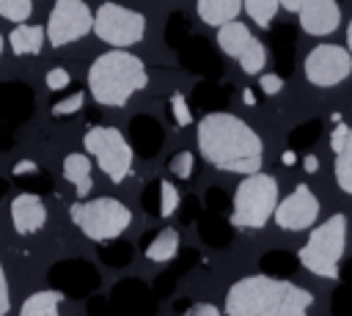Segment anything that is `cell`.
I'll list each match as a JSON object with an SVG mask.
<instances>
[{
  "label": "cell",
  "mask_w": 352,
  "mask_h": 316,
  "mask_svg": "<svg viewBox=\"0 0 352 316\" xmlns=\"http://www.w3.org/2000/svg\"><path fill=\"white\" fill-rule=\"evenodd\" d=\"M195 140L201 157L217 170L239 176L261 170L264 143L258 132L234 113L209 110L195 126Z\"/></svg>",
  "instance_id": "obj_1"
},
{
  "label": "cell",
  "mask_w": 352,
  "mask_h": 316,
  "mask_svg": "<svg viewBox=\"0 0 352 316\" xmlns=\"http://www.w3.org/2000/svg\"><path fill=\"white\" fill-rule=\"evenodd\" d=\"M314 294L286 278L248 275L228 286L223 313L228 316H305Z\"/></svg>",
  "instance_id": "obj_2"
},
{
  "label": "cell",
  "mask_w": 352,
  "mask_h": 316,
  "mask_svg": "<svg viewBox=\"0 0 352 316\" xmlns=\"http://www.w3.org/2000/svg\"><path fill=\"white\" fill-rule=\"evenodd\" d=\"M146 85L148 69L126 47H113L88 66V93L102 107H124Z\"/></svg>",
  "instance_id": "obj_3"
},
{
  "label": "cell",
  "mask_w": 352,
  "mask_h": 316,
  "mask_svg": "<svg viewBox=\"0 0 352 316\" xmlns=\"http://www.w3.org/2000/svg\"><path fill=\"white\" fill-rule=\"evenodd\" d=\"M346 250V214H330L324 223L311 225L308 239L297 250V261L316 278H341V258Z\"/></svg>",
  "instance_id": "obj_4"
},
{
  "label": "cell",
  "mask_w": 352,
  "mask_h": 316,
  "mask_svg": "<svg viewBox=\"0 0 352 316\" xmlns=\"http://www.w3.org/2000/svg\"><path fill=\"white\" fill-rule=\"evenodd\" d=\"M280 190H278V179L270 173H248L236 190H234V201H231V225L234 228H248V231H258L272 220V212L278 206Z\"/></svg>",
  "instance_id": "obj_5"
},
{
  "label": "cell",
  "mask_w": 352,
  "mask_h": 316,
  "mask_svg": "<svg viewBox=\"0 0 352 316\" xmlns=\"http://www.w3.org/2000/svg\"><path fill=\"white\" fill-rule=\"evenodd\" d=\"M69 217L72 223L80 228L82 236H88L91 242H107L121 236L129 223H132V212L124 201L110 198V195H99V198H80L69 206Z\"/></svg>",
  "instance_id": "obj_6"
},
{
  "label": "cell",
  "mask_w": 352,
  "mask_h": 316,
  "mask_svg": "<svg viewBox=\"0 0 352 316\" xmlns=\"http://www.w3.org/2000/svg\"><path fill=\"white\" fill-rule=\"evenodd\" d=\"M82 146H85V154L94 159V165H99V170L113 184H121L132 173L135 151H132L129 140L121 135V129H116V126H91L82 135Z\"/></svg>",
  "instance_id": "obj_7"
},
{
  "label": "cell",
  "mask_w": 352,
  "mask_h": 316,
  "mask_svg": "<svg viewBox=\"0 0 352 316\" xmlns=\"http://www.w3.org/2000/svg\"><path fill=\"white\" fill-rule=\"evenodd\" d=\"M146 27H148V22L140 11L126 8L121 3H113V0H104L94 11L91 33L110 47H135L143 41Z\"/></svg>",
  "instance_id": "obj_8"
},
{
  "label": "cell",
  "mask_w": 352,
  "mask_h": 316,
  "mask_svg": "<svg viewBox=\"0 0 352 316\" xmlns=\"http://www.w3.org/2000/svg\"><path fill=\"white\" fill-rule=\"evenodd\" d=\"M91 27H94V11L88 8L85 0H55L47 16L44 33H47V41L58 49L85 38Z\"/></svg>",
  "instance_id": "obj_9"
},
{
  "label": "cell",
  "mask_w": 352,
  "mask_h": 316,
  "mask_svg": "<svg viewBox=\"0 0 352 316\" xmlns=\"http://www.w3.org/2000/svg\"><path fill=\"white\" fill-rule=\"evenodd\" d=\"M305 80L319 88H333L352 74V52L341 44H319L305 55Z\"/></svg>",
  "instance_id": "obj_10"
},
{
  "label": "cell",
  "mask_w": 352,
  "mask_h": 316,
  "mask_svg": "<svg viewBox=\"0 0 352 316\" xmlns=\"http://www.w3.org/2000/svg\"><path fill=\"white\" fill-rule=\"evenodd\" d=\"M272 217L275 225L283 231H305L319 217V198L308 184H297L286 198H278Z\"/></svg>",
  "instance_id": "obj_11"
},
{
  "label": "cell",
  "mask_w": 352,
  "mask_h": 316,
  "mask_svg": "<svg viewBox=\"0 0 352 316\" xmlns=\"http://www.w3.org/2000/svg\"><path fill=\"white\" fill-rule=\"evenodd\" d=\"M297 19L308 36H330L341 22L338 0H308L297 11Z\"/></svg>",
  "instance_id": "obj_12"
},
{
  "label": "cell",
  "mask_w": 352,
  "mask_h": 316,
  "mask_svg": "<svg viewBox=\"0 0 352 316\" xmlns=\"http://www.w3.org/2000/svg\"><path fill=\"white\" fill-rule=\"evenodd\" d=\"M44 223H47V206H44L41 195L19 192L11 201V225L19 236H30V234L41 231Z\"/></svg>",
  "instance_id": "obj_13"
},
{
  "label": "cell",
  "mask_w": 352,
  "mask_h": 316,
  "mask_svg": "<svg viewBox=\"0 0 352 316\" xmlns=\"http://www.w3.org/2000/svg\"><path fill=\"white\" fill-rule=\"evenodd\" d=\"M63 179L74 187L77 198H88L94 190V159L85 151H72L63 157Z\"/></svg>",
  "instance_id": "obj_14"
},
{
  "label": "cell",
  "mask_w": 352,
  "mask_h": 316,
  "mask_svg": "<svg viewBox=\"0 0 352 316\" xmlns=\"http://www.w3.org/2000/svg\"><path fill=\"white\" fill-rule=\"evenodd\" d=\"M44 27L41 25H30V22H16V27L8 33V47L14 55L25 58V55H38L44 47Z\"/></svg>",
  "instance_id": "obj_15"
},
{
  "label": "cell",
  "mask_w": 352,
  "mask_h": 316,
  "mask_svg": "<svg viewBox=\"0 0 352 316\" xmlns=\"http://www.w3.org/2000/svg\"><path fill=\"white\" fill-rule=\"evenodd\" d=\"M250 41H253V33L248 30L245 22L228 19V22H223V25H217V47H220L228 58H239Z\"/></svg>",
  "instance_id": "obj_16"
},
{
  "label": "cell",
  "mask_w": 352,
  "mask_h": 316,
  "mask_svg": "<svg viewBox=\"0 0 352 316\" xmlns=\"http://www.w3.org/2000/svg\"><path fill=\"white\" fill-rule=\"evenodd\" d=\"M179 245H182V236H179V231H176V228H162L160 234H154V236L146 242V247H143V256H146L148 261L165 264V261L176 258V253H179Z\"/></svg>",
  "instance_id": "obj_17"
},
{
  "label": "cell",
  "mask_w": 352,
  "mask_h": 316,
  "mask_svg": "<svg viewBox=\"0 0 352 316\" xmlns=\"http://www.w3.org/2000/svg\"><path fill=\"white\" fill-rule=\"evenodd\" d=\"M195 11H198V16H201L204 25L217 27V25L239 16L242 0H198L195 3Z\"/></svg>",
  "instance_id": "obj_18"
},
{
  "label": "cell",
  "mask_w": 352,
  "mask_h": 316,
  "mask_svg": "<svg viewBox=\"0 0 352 316\" xmlns=\"http://www.w3.org/2000/svg\"><path fill=\"white\" fill-rule=\"evenodd\" d=\"M66 294L60 289H41V291H33L22 308H19V316H58V308H60V300Z\"/></svg>",
  "instance_id": "obj_19"
},
{
  "label": "cell",
  "mask_w": 352,
  "mask_h": 316,
  "mask_svg": "<svg viewBox=\"0 0 352 316\" xmlns=\"http://www.w3.org/2000/svg\"><path fill=\"white\" fill-rule=\"evenodd\" d=\"M333 176H336L338 190H341V192H346V195H352V126H349V135H346L344 146L336 151Z\"/></svg>",
  "instance_id": "obj_20"
},
{
  "label": "cell",
  "mask_w": 352,
  "mask_h": 316,
  "mask_svg": "<svg viewBox=\"0 0 352 316\" xmlns=\"http://www.w3.org/2000/svg\"><path fill=\"white\" fill-rule=\"evenodd\" d=\"M132 137L138 140V148L143 154H154L162 135H160V126L148 115H135L132 118Z\"/></svg>",
  "instance_id": "obj_21"
},
{
  "label": "cell",
  "mask_w": 352,
  "mask_h": 316,
  "mask_svg": "<svg viewBox=\"0 0 352 316\" xmlns=\"http://www.w3.org/2000/svg\"><path fill=\"white\" fill-rule=\"evenodd\" d=\"M198 225H201V228H198L201 239H204V242H209V245H214V247L226 245V242H228V236H231V223L220 220L214 212H212L209 217H204Z\"/></svg>",
  "instance_id": "obj_22"
},
{
  "label": "cell",
  "mask_w": 352,
  "mask_h": 316,
  "mask_svg": "<svg viewBox=\"0 0 352 316\" xmlns=\"http://www.w3.org/2000/svg\"><path fill=\"white\" fill-rule=\"evenodd\" d=\"M242 11L258 25V27H270L275 14L280 11L278 0H242Z\"/></svg>",
  "instance_id": "obj_23"
},
{
  "label": "cell",
  "mask_w": 352,
  "mask_h": 316,
  "mask_svg": "<svg viewBox=\"0 0 352 316\" xmlns=\"http://www.w3.org/2000/svg\"><path fill=\"white\" fill-rule=\"evenodd\" d=\"M239 60V66H242V71L245 74H261L264 71V66H267V47L253 36V41L245 47V52L236 58Z\"/></svg>",
  "instance_id": "obj_24"
},
{
  "label": "cell",
  "mask_w": 352,
  "mask_h": 316,
  "mask_svg": "<svg viewBox=\"0 0 352 316\" xmlns=\"http://www.w3.org/2000/svg\"><path fill=\"white\" fill-rule=\"evenodd\" d=\"M179 206H182V195H179L176 184H173V181H168V179H160L157 214H160V217H170V214H176V212H179Z\"/></svg>",
  "instance_id": "obj_25"
},
{
  "label": "cell",
  "mask_w": 352,
  "mask_h": 316,
  "mask_svg": "<svg viewBox=\"0 0 352 316\" xmlns=\"http://www.w3.org/2000/svg\"><path fill=\"white\" fill-rule=\"evenodd\" d=\"M118 239H121V236L107 239V242H99V245H104V250H99V256H102V261H107L110 267H121V264H126L129 256H132V247H129L126 242H118Z\"/></svg>",
  "instance_id": "obj_26"
},
{
  "label": "cell",
  "mask_w": 352,
  "mask_h": 316,
  "mask_svg": "<svg viewBox=\"0 0 352 316\" xmlns=\"http://www.w3.org/2000/svg\"><path fill=\"white\" fill-rule=\"evenodd\" d=\"M33 14V0H0V16L8 22H28Z\"/></svg>",
  "instance_id": "obj_27"
},
{
  "label": "cell",
  "mask_w": 352,
  "mask_h": 316,
  "mask_svg": "<svg viewBox=\"0 0 352 316\" xmlns=\"http://www.w3.org/2000/svg\"><path fill=\"white\" fill-rule=\"evenodd\" d=\"M82 104H85V93H82V91H74V93H69V96L52 102L50 113H52L55 118H63V115H74V113H80Z\"/></svg>",
  "instance_id": "obj_28"
},
{
  "label": "cell",
  "mask_w": 352,
  "mask_h": 316,
  "mask_svg": "<svg viewBox=\"0 0 352 316\" xmlns=\"http://www.w3.org/2000/svg\"><path fill=\"white\" fill-rule=\"evenodd\" d=\"M170 113H173L176 126H190L192 124V107H190V102H187V96L182 91L170 93Z\"/></svg>",
  "instance_id": "obj_29"
},
{
  "label": "cell",
  "mask_w": 352,
  "mask_h": 316,
  "mask_svg": "<svg viewBox=\"0 0 352 316\" xmlns=\"http://www.w3.org/2000/svg\"><path fill=\"white\" fill-rule=\"evenodd\" d=\"M168 168H170V173H173L176 179L187 181V179L192 176V168H195V157H192V151H176V154L170 157Z\"/></svg>",
  "instance_id": "obj_30"
},
{
  "label": "cell",
  "mask_w": 352,
  "mask_h": 316,
  "mask_svg": "<svg viewBox=\"0 0 352 316\" xmlns=\"http://www.w3.org/2000/svg\"><path fill=\"white\" fill-rule=\"evenodd\" d=\"M294 261L297 258H292L289 253H283V250H272L270 256H264L261 258V267H264V272H272V269H283V272H289V267H294Z\"/></svg>",
  "instance_id": "obj_31"
},
{
  "label": "cell",
  "mask_w": 352,
  "mask_h": 316,
  "mask_svg": "<svg viewBox=\"0 0 352 316\" xmlns=\"http://www.w3.org/2000/svg\"><path fill=\"white\" fill-rule=\"evenodd\" d=\"M69 82H72V74L63 66H52L47 71V88L50 91H63V88H69Z\"/></svg>",
  "instance_id": "obj_32"
},
{
  "label": "cell",
  "mask_w": 352,
  "mask_h": 316,
  "mask_svg": "<svg viewBox=\"0 0 352 316\" xmlns=\"http://www.w3.org/2000/svg\"><path fill=\"white\" fill-rule=\"evenodd\" d=\"M258 88H261V93L275 96L283 88V77L278 71H264V74H258Z\"/></svg>",
  "instance_id": "obj_33"
},
{
  "label": "cell",
  "mask_w": 352,
  "mask_h": 316,
  "mask_svg": "<svg viewBox=\"0 0 352 316\" xmlns=\"http://www.w3.org/2000/svg\"><path fill=\"white\" fill-rule=\"evenodd\" d=\"M316 135H319V121H311V124H305V126L292 132V143L294 146H308V143H314Z\"/></svg>",
  "instance_id": "obj_34"
},
{
  "label": "cell",
  "mask_w": 352,
  "mask_h": 316,
  "mask_svg": "<svg viewBox=\"0 0 352 316\" xmlns=\"http://www.w3.org/2000/svg\"><path fill=\"white\" fill-rule=\"evenodd\" d=\"M333 313H352V291L349 289H338L333 294Z\"/></svg>",
  "instance_id": "obj_35"
},
{
  "label": "cell",
  "mask_w": 352,
  "mask_h": 316,
  "mask_svg": "<svg viewBox=\"0 0 352 316\" xmlns=\"http://www.w3.org/2000/svg\"><path fill=\"white\" fill-rule=\"evenodd\" d=\"M346 135H349V124H344L341 118L333 124V132H330V148H333V154L344 146V140H346Z\"/></svg>",
  "instance_id": "obj_36"
},
{
  "label": "cell",
  "mask_w": 352,
  "mask_h": 316,
  "mask_svg": "<svg viewBox=\"0 0 352 316\" xmlns=\"http://www.w3.org/2000/svg\"><path fill=\"white\" fill-rule=\"evenodd\" d=\"M140 201H143V206H146L151 214H157V201H160V179L148 184V190L140 195Z\"/></svg>",
  "instance_id": "obj_37"
},
{
  "label": "cell",
  "mask_w": 352,
  "mask_h": 316,
  "mask_svg": "<svg viewBox=\"0 0 352 316\" xmlns=\"http://www.w3.org/2000/svg\"><path fill=\"white\" fill-rule=\"evenodd\" d=\"M184 311H187V316H220L223 313V308H217L212 302H195V305H187Z\"/></svg>",
  "instance_id": "obj_38"
},
{
  "label": "cell",
  "mask_w": 352,
  "mask_h": 316,
  "mask_svg": "<svg viewBox=\"0 0 352 316\" xmlns=\"http://www.w3.org/2000/svg\"><path fill=\"white\" fill-rule=\"evenodd\" d=\"M11 308V297H8V278H6V269H3V261H0V316H6Z\"/></svg>",
  "instance_id": "obj_39"
},
{
  "label": "cell",
  "mask_w": 352,
  "mask_h": 316,
  "mask_svg": "<svg viewBox=\"0 0 352 316\" xmlns=\"http://www.w3.org/2000/svg\"><path fill=\"white\" fill-rule=\"evenodd\" d=\"M36 170H38V165H36L33 159H19V162L11 168V176L22 179V176H30V173H36Z\"/></svg>",
  "instance_id": "obj_40"
},
{
  "label": "cell",
  "mask_w": 352,
  "mask_h": 316,
  "mask_svg": "<svg viewBox=\"0 0 352 316\" xmlns=\"http://www.w3.org/2000/svg\"><path fill=\"white\" fill-rule=\"evenodd\" d=\"M206 203L212 206V212H223V209L228 206V201H226V195H223L220 190H209V192H206Z\"/></svg>",
  "instance_id": "obj_41"
},
{
  "label": "cell",
  "mask_w": 352,
  "mask_h": 316,
  "mask_svg": "<svg viewBox=\"0 0 352 316\" xmlns=\"http://www.w3.org/2000/svg\"><path fill=\"white\" fill-rule=\"evenodd\" d=\"M278 3H280V8H283V11H289V14H297V11H300V8H302L308 0H278Z\"/></svg>",
  "instance_id": "obj_42"
},
{
  "label": "cell",
  "mask_w": 352,
  "mask_h": 316,
  "mask_svg": "<svg viewBox=\"0 0 352 316\" xmlns=\"http://www.w3.org/2000/svg\"><path fill=\"white\" fill-rule=\"evenodd\" d=\"M302 168H305V173H316V170H319L316 154H305V157H302Z\"/></svg>",
  "instance_id": "obj_43"
},
{
  "label": "cell",
  "mask_w": 352,
  "mask_h": 316,
  "mask_svg": "<svg viewBox=\"0 0 352 316\" xmlns=\"http://www.w3.org/2000/svg\"><path fill=\"white\" fill-rule=\"evenodd\" d=\"M280 162H283L286 168H292V165L297 162V154H294V148H286V151H283V157H280Z\"/></svg>",
  "instance_id": "obj_44"
},
{
  "label": "cell",
  "mask_w": 352,
  "mask_h": 316,
  "mask_svg": "<svg viewBox=\"0 0 352 316\" xmlns=\"http://www.w3.org/2000/svg\"><path fill=\"white\" fill-rule=\"evenodd\" d=\"M242 102H245L248 107H253V104H256V96H253V91H250V88H245V91H242Z\"/></svg>",
  "instance_id": "obj_45"
},
{
  "label": "cell",
  "mask_w": 352,
  "mask_h": 316,
  "mask_svg": "<svg viewBox=\"0 0 352 316\" xmlns=\"http://www.w3.org/2000/svg\"><path fill=\"white\" fill-rule=\"evenodd\" d=\"M346 49L352 52V19H349V25H346Z\"/></svg>",
  "instance_id": "obj_46"
},
{
  "label": "cell",
  "mask_w": 352,
  "mask_h": 316,
  "mask_svg": "<svg viewBox=\"0 0 352 316\" xmlns=\"http://www.w3.org/2000/svg\"><path fill=\"white\" fill-rule=\"evenodd\" d=\"M6 192H8V184H6V179H3V176H0V198H3V195H6Z\"/></svg>",
  "instance_id": "obj_47"
},
{
  "label": "cell",
  "mask_w": 352,
  "mask_h": 316,
  "mask_svg": "<svg viewBox=\"0 0 352 316\" xmlns=\"http://www.w3.org/2000/svg\"><path fill=\"white\" fill-rule=\"evenodd\" d=\"M3 47H6V38H3V33H0V55H3Z\"/></svg>",
  "instance_id": "obj_48"
}]
</instances>
